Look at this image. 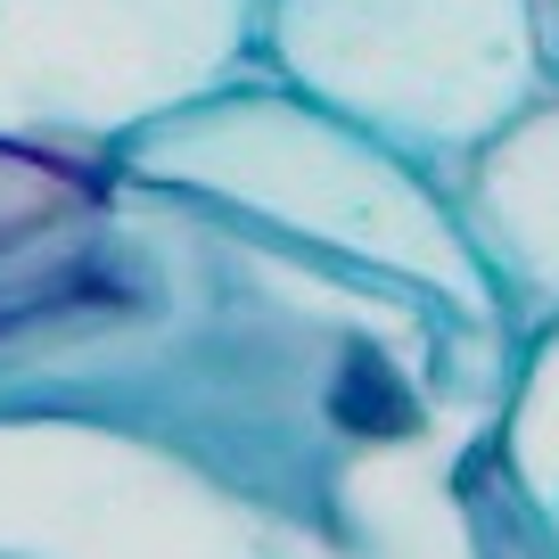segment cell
Instances as JSON below:
<instances>
[{
  "label": "cell",
  "instance_id": "cell-1",
  "mask_svg": "<svg viewBox=\"0 0 559 559\" xmlns=\"http://www.w3.org/2000/svg\"><path fill=\"white\" fill-rule=\"evenodd\" d=\"M510 321L107 174L0 272V559H551Z\"/></svg>",
  "mask_w": 559,
  "mask_h": 559
},
{
  "label": "cell",
  "instance_id": "cell-2",
  "mask_svg": "<svg viewBox=\"0 0 559 559\" xmlns=\"http://www.w3.org/2000/svg\"><path fill=\"white\" fill-rule=\"evenodd\" d=\"M116 174L190 190L263 230H288V239L370 263V272H395L477 321H502L453 206H444V181L395 157L386 140L354 132L346 116L297 99L272 74H239L174 116L140 123L116 148Z\"/></svg>",
  "mask_w": 559,
  "mask_h": 559
},
{
  "label": "cell",
  "instance_id": "cell-3",
  "mask_svg": "<svg viewBox=\"0 0 559 559\" xmlns=\"http://www.w3.org/2000/svg\"><path fill=\"white\" fill-rule=\"evenodd\" d=\"M255 74L437 181L551 91L535 0H263Z\"/></svg>",
  "mask_w": 559,
  "mask_h": 559
},
{
  "label": "cell",
  "instance_id": "cell-4",
  "mask_svg": "<svg viewBox=\"0 0 559 559\" xmlns=\"http://www.w3.org/2000/svg\"><path fill=\"white\" fill-rule=\"evenodd\" d=\"M263 0H0V140L116 165L140 123L255 74Z\"/></svg>",
  "mask_w": 559,
  "mask_h": 559
},
{
  "label": "cell",
  "instance_id": "cell-5",
  "mask_svg": "<svg viewBox=\"0 0 559 559\" xmlns=\"http://www.w3.org/2000/svg\"><path fill=\"white\" fill-rule=\"evenodd\" d=\"M461 239L486 272L510 330H551L559 321V91L486 132L469 157L444 174Z\"/></svg>",
  "mask_w": 559,
  "mask_h": 559
},
{
  "label": "cell",
  "instance_id": "cell-6",
  "mask_svg": "<svg viewBox=\"0 0 559 559\" xmlns=\"http://www.w3.org/2000/svg\"><path fill=\"white\" fill-rule=\"evenodd\" d=\"M502 469L519 486L526 519H535L543 551L559 559V321L519 337L502 395Z\"/></svg>",
  "mask_w": 559,
  "mask_h": 559
},
{
  "label": "cell",
  "instance_id": "cell-7",
  "mask_svg": "<svg viewBox=\"0 0 559 559\" xmlns=\"http://www.w3.org/2000/svg\"><path fill=\"white\" fill-rule=\"evenodd\" d=\"M116 165H83L58 148H25L0 140V272H17L34 247H50L58 230H74L91 206L107 198Z\"/></svg>",
  "mask_w": 559,
  "mask_h": 559
},
{
  "label": "cell",
  "instance_id": "cell-8",
  "mask_svg": "<svg viewBox=\"0 0 559 559\" xmlns=\"http://www.w3.org/2000/svg\"><path fill=\"white\" fill-rule=\"evenodd\" d=\"M535 34H543V67H551V91H559V0H535Z\"/></svg>",
  "mask_w": 559,
  "mask_h": 559
}]
</instances>
